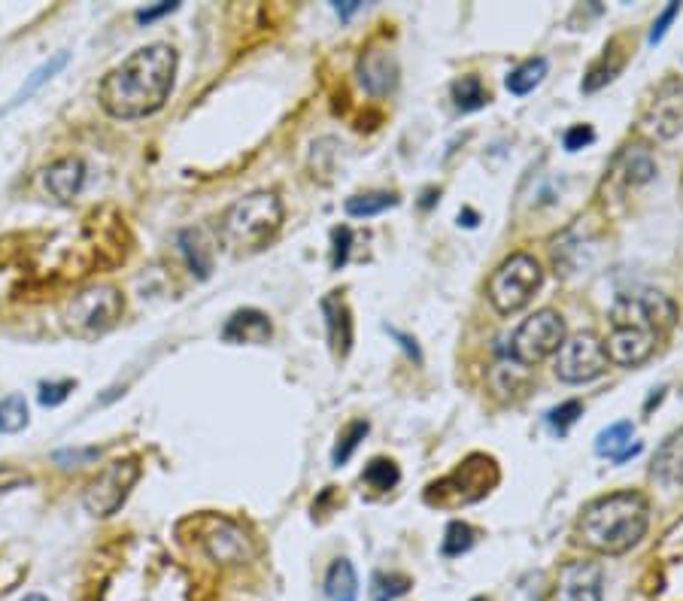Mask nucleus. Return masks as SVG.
Wrapping results in <instances>:
<instances>
[{"label": "nucleus", "mask_w": 683, "mask_h": 601, "mask_svg": "<svg viewBox=\"0 0 683 601\" xmlns=\"http://www.w3.org/2000/svg\"><path fill=\"white\" fill-rule=\"evenodd\" d=\"M177 64V49L167 43H149L131 52L101 79V110L122 122L158 113L170 98V89H174Z\"/></svg>", "instance_id": "nucleus-1"}, {"label": "nucleus", "mask_w": 683, "mask_h": 601, "mask_svg": "<svg viewBox=\"0 0 683 601\" xmlns=\"http://www.w3.org/2000/svg\"><path fill=\"white\" fill-rule=\"evenodd\" d=\"M674 325L677 304L668 295L656 289L617 295V301L611 304V334L605 340L608 362L620 368L644 365Z\"/></svg>", "instance_id": "nucleus-2"}, {"label": "nucleus", "mask_w": 683, "mask_h": 601, "mask_svg": "<svg viewBox=\"0 0 683 601\" xmlns=\"http://www.w3.org/2000/svg\"><path fill=\"white\" fill-rule=\"evenodd\" d=\"M650 529V504L641 492H611L583 507L577 541L599 556H623L635 550Z\"/></svg>", "instance_id": "nucleus-3"}, {"label": "nucleus", "mask_w": 683, "mask_h": 601, "mask_svg": "<svg viewBox=\"0 0 683 601\" xmlns=\"http://www.w3.org/2000/svg\"><path fill=\"white\" fill-rule=\"evenodd\" d=\"M283 228V201L277 192H249L237 198L219 219V240L234 255L259 252Z\"/></svg>", "instance_id": "nucleus-4"}, {"label": "nucleus", "mask_w": 683, "mask_h": 601, "mask_svg": "<svg viewBox=\"0 0 683 601\" xmlns=\"http://www.w3.org/2000/svg\"><path fill=\"white\" fill-rule=\"evenodd\" d=\"M541 283H544V268L535 255L514 252L492 271V277L486 283V298L495 313L514 316L523 307H529V301L538 295Z\"/></svg>", "instance_id": "nucleus-5"}, {"label": "nucleus", "mask_w": 683, "mask_h": 601, "mask_svg": "<svg viewBox=\"0 0 683 601\" xmlns=\"http://www.w3.org/2000/svg\"><path fill=\"white\" fill-rule=\"evenodd\" d=\"M122 313H125V298L116 286H92L67 304L64 325L73 337L92 340L116 328Z\"/></svg>", "instance_id": "nucleus-6"}, {"label": "nucleus", "mask_w": 683, "mask_h": 601, "mask_svg": "<svg viewBox=\"0 0 683 601\" xmlns=\"http://www.w3.org/2000/svg\"><path fill=\"white\" fill-rule=\"evenodd\" d=\"M565 337L568 334H565L562 313H556L550 307L535 310L529 319L520 322V328L514 331V337H510V362H517L523 368L541 365V362H547L550 356L559 353Z\"/></svg>", "instance_id": "nucleus-7"}, {"label": "nucleus", "mask_w": 683, "mask_h": 601, "mask_svg": "<svg viewBox=\"0 0 683 601\" xmlns=\"http://www.w3.org/2000/svg\"><path fill=\"white\" fill-rule=\"evenodd\" d=\"M608 353H605V340L595 331H577L565 337V343L556 353V377L568 386H583L599 380L608 371Z\"/></svg>", "instance_id": "nucleus-8"}, {"label": "nucleus", "mask_w": 683, "mask_h": 601, "mask_svg": "<svg viewBox=\"0 0 683 601\" xmlns=\"http://www.w3.org/2000/svg\"><path fill=\"white\" fill-rule=\"evenodd\" d=\"M140 480V462L137 459H116L110 462L82 492V507L98 520H107L128 501L134 483Z\"/></svg>", "instance_id": "nucleus-9"}, {"label": "nucleus", "mask_w": 683, "mask_h": 601, "mask_svg": "<svg viewBox=\"0 0 683 601\" xmlns=\"http://www.w3.org/2000/svg\"><path fill=\"white\" fill-rule=\"evenodd\" d=\"M486 474H498L495 471V462L489 459V456H471V459H465L447 480H441V483H435V486H429V504H441L450 492H453V498L447 501V504H471L474 498H471V492L468 489H474V495L477 498H483L486 492H489V486H495L498 480H486Z\"/></svg>", "instance_id": "nucleus-10"}, {"label": "nucleus", "mask_w": 683, "mask_h": 601, "mask_svg": "<svg viewBox=\"0 0 683 601\" xmlns=\"http://www.w3.org/2000/svg\"><path fill=\"white\" fill-rule=\"evenodd\" d=\"M644 128L659 140H671L683 131V82L671 79L653 95L644 110Z\"/></svg>", "instance_id": "nucleus-11"}, {"label": "nucleus", "mask_w": 683, "mask_h": 601, "mask_svg": "<svg viewBox=\"0 0 683 601\" xmlns=\"http://www.w3.org/2000/svg\"><path fill=\"white\" fill-rule=\"evenodd\" d=\"M605 598V571L599 562H568L559 571L553 601H602Z\"/></svg>", "instance_id": "nucleus-12"}, {"label": "nucleus", "mask_w": 683, "mask_h": 601, "mask_svg": "<svg viewBox=\"0 0 683 601\" xmlns=\"http://www.w3.org/2000/svg\"><path fill=\"white\" fill-rule=\"evenodd\" d=\"M201 544H204L207 556L219 565H246L252 559V544H249L246 532L240 526H234L231 520L213 523L201 535Z\"/></svg>", "instance_id": "nucleus-13"}, {"label": "nucleus", "mask_w": 683, "mask_h": 601, "mask_svg": "<svg viewBox=\"0 0 683 601\" xmlns=\"http://www.w3.org/2000/svg\"><path fill=\"white\" fill-rule=\"evenodd\" d=\"M359 82L374 98H386L398 85V64L386 49H368L359 58Z\"/></svg>", "instance_id": "nucleus-14"}, {"label": "nucleus", "mask_w": 683, "mask_h": 601, "mask_svg": "<svg viewBox=\"0 0 683 601\" xmlns=\"http://www.w3.org/2000/svg\"><path fill=\"white\" fill-rule=\"evenodd\" d=\"M322 316H325V328H328V343L337 359H347L353 350V316L347 301L340 298L337 292L322 298Z\"/></svg>", "instance_id": "nucleus-15"}, {"label": "nucleus", "mask_w": 683, "mask_h": 601, "mask_svg": "<svg viewBox=\"0 0 683 601\" xmlns=\"http://www.w3.org/2000/svg\"><path fill=\"white\" fill-rule=\"evenodd\" d=\"M271 334H274L271 319L255 307L231 313L228 322L222 325V340L234 343V347H243V343H268Z\"/></svg>", "instance_id": "nucleus-16"}, {"label": "nucleus", "mask_w": 683, "mask_h": 601, "mask_svg": "<svg viewBox=\"0 0 683 601\" xmlns=\"http://www.w3.org/2000/svg\"><path fill=\"white\" fill-rule=\"evenodd\" d=\"M650 477L665 486V489H677L683 486V428L671 432L659 447L656 456L650 462Z\"/></svg>", "instance_id": "nucleus-17"}, {"label": "nucleus", "mask_w": 683, "mask_h": 601, "mask_svg": "<svg viewBox=\"0 0 683 601\" xmlns=\"http://www.w3.org/2000/svg\"><path fill=\"white\" fill-rule=\"evenodd\" d=\"M46 189H49V195L55 198V201H61V204H67V201H73L79 192H82V186H85V164H82V158H76V155H67V158H58L55 164H49V170H46Z\"/></svg>", "instance_id": "nucleus-18"}, {"label": "nucleus", "mask_w": 683, "mask_h": 601, "mask_svg": "<svg viewBox=\"0 0 683 601\" xmlns=\"http://www.w3.org/2000/svg\"><path fill=\"white\" fill-rule=\"evenodd\" d=\"M632 438H635L632 422H614L605 428V432H599V438H595V453L611 459L614 465H623L641 453V444H632Z\"/></svg>", "instance_id": "nucleus-19"}, {"label": "nucleus", "mask_w": 683, "mask_h": 601, "mask_svg": "<svg viewBox=\"0 0 683 601\" xmlns=\"http://www.w3.org/2000/svg\"><path fill=\"white\" fill-rule=\"evenodd\" d=\"M177 243H180V252H183L189 271L198 280H207L213 271V246H210L207 234L201 228H186V231H180Z\"/></svg>", "instance_id": "nucleus-20"}, {"label": "nucleus", "mask_w": 683, "mask_h": 601, "mask_svg": "<svg viewBox=\"0 0 683 601\" xmlns=\"http://www.w3.org/2000/svg\"><path fill=\"white\" fill-rule=\"evenodd\" d=\"M325 595L328 601H356L359 598V577L350 559H334L325 574Z\"/></svg>", "instance_id": "nucleus-21"}, {"label": "nucleus", "mask_w": 683, "mask_h": 601, "mask_svg": "<svg viewBox=\"0 0 683 601\" xmlns=\"http://www.w3.org/2000/svg\"><path fill=\"white\" fill-rule=\"evenodd\" d=\"M547 70H550L547 58H529V61H523L520 67H514V70L507 73L504 89H507L510 95H517V98L532 95V92L538 89V85L544 82Z\"/></svg>", "instance_id": "nucleus-22"}, {"label": "nucleus", "mask_w": 683, "mask_h": 601, "mask_svg": "<svg viewBox=\"0 0 683 601\" xmlns=\"http://www.w3.org/2000/svg\"><path fill=\"white\" fill-rule=\"evenodd\" d=\"M450 92H453V101L462 113H474V110H483L489 104V92L483 89L480 76H474V73L456 79Z\"/></svg>", "instance_id": "nucleus-23"}, {"label": "nucleus", "mask_w": 683, "mask_h": 601, "mask_svg": "<svg viewBox=\"0 0 683 601\" xmlns=\"http://www.w3.org/2000/svg\"><path fill=\"white\" fill-rule=\"evenodd\" d=\"M371 432V425H368V419H356V422H350L344 432L337 435V444H334V453H331V462H334V468H340V465H347L350 459H353V453L359 450V444L365 441V435Z\"/></svg>", "instance_id": "nucleus-24"}, {"label": "nucleus", "mask_w": 683, "mask_h": 601, "mask_svg": "<svg viewBox=\"0 0 683 601\" xmlns=\"http://www.w3.org/2000/svg\"><path fill=\"white\" fill-rule=\"evenodd\" d=\"M623 174L629 186H644L656 177V161L644 146H635L623 155Z\"/></svg>", "instance_id": "nucleus-25"}, {"label": "nucleus", "mask_w": 683, "mask_h": 601, "mask_svg": "<svg viewBox=\"0 0 683 601\" xmlns=\"http://www.w3.org/2000/svg\"><path fill=\"white\" fill-rule=\"evenodd\" d=\"M395 204H398V195H392V192H365V195H353L344 207L350 216L368 219V216H380V213L392 210Z\"/></svg>", "instance_id": "nucleus-26"}, {"label": "nucleus", "mask_w": 683, "mask_h": 601, "mask_svg": "<svg viewBox=\"0 0 683 601\" xmlns=\"http://www.w3.org/2000/svg\"><path fill=\"white\" fill-rule=\"evenodd\" d=\"M28 401L25 395H7L0 401V435H19L28 425Z\"/></svg>", "instance_id": "nucleus-27"}, {"label": "nucleus", "mask_w": 683, "mask_h": 601, "mask_svg": "<svg viewBox=\"0 0 683 601\" xmlns=\"http://www.w3.org/2000/svg\"><path fill=\"white\" fill-rule=\"evenodd\" d=\"M362 480L371 486V489H377V492H386V489H392V486H398V480H401V471H398V465L392 462V459H374L365 471H362Z\"/></svg>", "instance_id": "nucleus-28"}, {"label": "nucleus", "mask_w": 683, "mask_h": 601, "mask_svg": "<svg viewBox=\"0 0 683 601\" xmlns=\"http://www.w3.org/2000/svg\"><path fill=\"white\" fill-rule=\"evenodd\" d=\"M410 589V580L404 574H377L371 586V601H395Z\"/></svg>", "instance_id": "nucleus-29"}, {"label": "nucleus", "mask_w": 683, "mask_h": 601, "mask_svg": "<svg viewBox=\"0 0 683 601\" xmlns=\"http://www.w3.org/2000/svg\"><path fill=\"white\" fill-rule=\"evenodd\" d=\"M620 67H623V58H614L611 64H608V52L602 55V61L599 64H592V70L586 73V79H583V92L589 95V92H599L602 85H608L617 73H620Z\"/></svg>", "instance_id": "nucleus-30"}, {"label": "nucleus", "mask_w": 683, "mask_h": 601, "mask_svg": "<svg viewBox=\"0 0 683 601\" xmlns=\"http://www.w3.org/2000/svg\"><path fill=\"white\" fill-rule=\"evenodd\" d=\"M474 547V529L462 520L450 523L447 526V535H444V556H462Z\"/></svg>", "instance_id": "nucleus-31"}, {"label": "nucleus", "mask_w": 683, "mask_h": 601, "mask_svg": "<svg viewBox=\"0 0 683 601\" xmlns=\"http://www.w3.org/2000/svg\"><path fill=\"white\" fill-rule=\"evenodd\" d=\"M580 413H583V404L580 401H562L559 407H553L550 413H547V425L553 428V435H568V428L580 419Z\"/></svg>", "instance_id": "nucleus-32"}, {"label": "nucleus", "mask_w": 683, "mask_h": 601, "mask_svg": "<svg viewBox=\"0 0 683 601\" xmlns=\"http://www.w3.org/2000/svg\"><path fill=\"white\" fill-rule=\"evenodd\" d=\"M64 64H67V52H58V55H55L52 61H46V64H43V67H40V70H37V73H34L31 79H28V85H25V89H22V92L16 95L13 107H16V104H22V101H25L28 95H34V92L40 89V85H43L46 79H52V76H55V73H58V70H61Z\"/></svg>", "instance_id": "nucleus-33"}, {"label": "nucleus", "mask_w": 683, "mask_h": 601, "mask_svg": "<svg viewBox=\"0 0 683 601\" xmlns=\"http://www.w3.org/2000/svg\"><path fill=\"white\" fill-rule=\"evenodd\" d=\"M73 380H58V383H43L40 386V404L43 407H58L61 401H67V395L73 392Z\"/></svg>", "instance_id": "nucleus-34"}, {"label": "nucleus", "mask_w": 683, "mask_h": 601, "mask_svg": "<svg viewBox=\"0 0 683 601\" xmlns=\"http://www.w3.org/2000/svg\"><path fill=\"white\" fill-rule=\"evenodd\" d=\"M677 13H680V0H671V4L659 13V19L653 22V28H650V46H656V43H662V37L668 34V25L677 19Z\"/></svg>", "instance_id": "nucleus-35"}, {"label": "nucleus", "mask_w": 683, "mask_h": 601, "mask_svg": "<svg viewBox=\"0 0 683 601\" xmlns=\"http://www.w3.org/2000/svg\"><path fill=\"white\" fill-rule=\"evenodd\" d=\"M592 140H595V131H592L589 125H574V128H568L565 137H562V143H565L568 152H580V149L589 146Z\"/></svg>", "instance_id": "nucleus-36"}, {"label": "nucleus", "mask_w": 683, "mask_h": 601, "mask_svg": "<svg viewBox=\"0 0 683 601\" xmlns=\"http://www.w3.org/2000/svg\"><path fill=\"white\" fill-rule=\"evenodd\" d=\"M350 237H353V231H350V228H337V231H334V259H331V265H334V268H344V265H347V255H350Z\"/></svg>", "instance_id": "nucleus-37"}, {"label": "nucleus", "mask_w": 683, "mask_h": 601, "mask_svg": "<svg viewBox=\"0 0 683 601\" xmlns=\"http://www.w3.org/2000/svg\"><path fill=\"white\" fill-rule=\"evenodd\" d=\"M180 4H174V0H164V4H158V7H152V10H140L137 13V22L140 25H152L155 19H161V16H167V13H174Z\"/></svg>", "instance_id": "nucleus-38"}, {"label": "nucleus", "mask_w": 683, "mask_h": 601, "mask_svg": "<svg viewBox=\"0 0 683 601\" xmlns=\"http://www.w3.org/2000/svg\"><path fill=\"white\" fill-rule=\"evenodd\" d=\"M19 483H31V480L22 471H16V468H0V492H7V489H13Z\"/></svg>", "instance_id": "nucleus-39"}, {"label": "nucleus", "mask_w": 683, "mask_h": 601, "mask_svg": "<svg viewBox=\"0 0 683 601\" xmlns=\"http://www.w3.org/2000/svg\"><path fill=\"white\" fill-rule=\"evenodd\" d=\"M362 10V0H344V4H334V13L340 16V19H353V13H359Z\"/></svg>", "instance_id": "nucleus-40"}, {"label": "nucleus", "mask_w": 683, "mask_h": 601, "mask_svg": "<svg viewBox=\"0 0 683 601\" xmlns=\"http://www.w3.org/2000/svg\"><path fill=\"white\" fill-rule=\"evenodd\" d=\"M98 456H101L98 450H82V453H58L55 459H58V462H67V459H70V462H82V459H89V462H92V459H98Z\"/></svg>", "instance_id": "nucleus-41"}, {"label": "nucleus", "mask_w": 683, "mask_h": 601, "mask_svg": "<svg viewBox=\"0 0 683 601\" xmlns=\"http://www.w3.org/2000/svg\"><path fill=\"white\" fill-rule=\"evenodd\" d=\"M462 219H465V225H468V228H474V225H477V216H474V213H471V210H465V213H459V222H462Z\"/></svg>", "instance_id": "nucleus-42"}, {"label": "nucleus", "mask_w": 683, "mask_h": 601, "mask_svg": "<svg viewBox=\"0 0 683 601\" xmlns=\"http://www.w3.org/2000/svg\"><path fill=\"white\" fill-rule=\"evenodd\" d=\"M22 601H49L46 595H28V598H22Z\"/></svg>", "instance_id": "nucleus-43"}, {"label": "nucleus", "mask_w": 683, "mask_h": 601, "mask_svg": "<svg viewBox=\"0 0 683 601\" xmlns=\"http://www.w3.org/2000/svg\"><path fill=\"white\" fill-rule=\"evenodd\" d=\"M474 601H489V598H483V595H480V598H474Z\"/></svg>", "instance_id": "nucleus-44"}]
</instances>
